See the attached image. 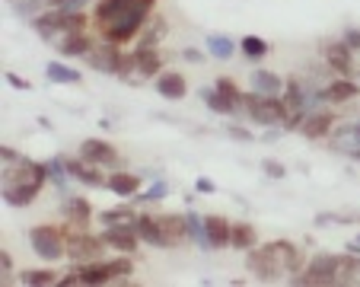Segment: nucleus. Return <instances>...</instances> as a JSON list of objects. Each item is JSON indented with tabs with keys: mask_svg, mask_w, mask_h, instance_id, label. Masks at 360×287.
Here are the masks:
<instances>
[{
	"mask_svg": "<svg viewBox=\"0 0 360 287\" xmlns=\"http://www.w3.org/2000/svg\"><path fill=\"white\" fill-rule=\"evenodd\" d=\"M157 0H96V29L105 42L128 45L143 32Z\"/></svg>",
	"mask_w": 360,
	"mask_h": 287,
	"instance_id": "1",
	"label": "nucleus"
},
{
	"mask_svg": "<svg viewBox=\"0 0 360 287\" xmlns=\"http://www.w3.org/2000/svg\"><path fill=\"white\" fill-rule=\"evenodd\" d=\"M48 179H51L48 176V163H35V160L26 157L4 163V205L10 208L32 205Z\"/></svg>",
	"mask_w": 360,
	"mask_h": 287,
	"instance_id": "2",
	"label": "nucleus"
},
{
	"mask_svg": "<svg viewBox=\"0 0 360 287\" xmlns=\"http://www.w3.org/2000/svg\"><path fill=\"white\" fill-rule=\"evenodd\" d=\"M243 109L249 115V122L262 125V128H284L287 115H290V106L284 103V96H271V93H243Z\"/></svg>",
	"mask_w": 360,
	"mask_h": 287,
	"instance_id": "3",
	"label": "nucleus"
},
{
	"mask_svg": "<svg viewBox=\"0 0 360 287\" xmlns=\"http://www.w3.org/2000/svg\"><path fill=\"white\" fill-rule=\"evenodd\" d=\"M77 274H80V284L86 287H99V284H115V281H124L128 274H134V262L131 255H122L109 262H83V265H74Z\"/></svg>",
	"mask_w": 360,
	"mask_h": 287,
	"instance_id": "4",
	"label": "nucleus"
},
{
	"mask_svg": "<svg viewBox=\"0 0 360 287\" xmlns=\"http://www.w3.org/2000/svg\"><path fill=\"white\" fill-rule=\"evenodd\" d=\"M29 243H32L35 255L41 262H58V259H68V233L64 227L55 224H39L29 230Z\"/></svg>",
	"mask_w": 360,
	"mask_h": 287,
	"instance_id": "5",
	"label": "nucleus"
},
{
	"mask_svg": "<svg viewBox=\"0 0 360 287\" xmlns=\"http://www.w3.org/2000/svg\"><path fill=\"white\" fill-rule=\"evenodd\" d=\"M64 233H68V259L74 265H83V262H96L102 253H105V239L93 236L86 227H70L64 224Z\"/></svg>",
	"mask_w": 360,
	"mask_h": 287,
	"instance_id": "6",
	"label": "nucleus"
},
{
	"mask_svg": "<svg viewBox=\"0 0 360 287\" xmlns=\"http://www.w3.org/2000/svg\"><path fill=\"white\" fill-rule=\"evenodd\" d=\"M322 58H326L328 70H335L338 77H351V74H357V64H354V48L347 45L345 39H338V42H326V45H322Z\"/></svg>",
	"mask_w": 360,
	"mask_h": 287,
	"instance_id": "7",
	"label": "nucleus"
},
{
	"mask_svg": "<svg viewBox=\"0 0 360 287\" xmlns=\"http://www.w3.org/2000/svg\"><path fill=\"white\" fill-rule=\"evenodd\" d=\"M122 48L115 45V42H96L93 45V51L86 55V61H89V68L93 70H99V74H118V68H122Z\"/></svg>",
	"mask_w": 360,
	"mask_h": 287,
	"instance_id": "8",
	"label": "nucleus"
},
{
	"mask_svg": "<svg viewBox=\"0 0 360 287\" xmlns=\"http://www.w3.org/2000/svg\"><path fill=\"white\" fill-rule=\"evenodd\" d=\"M268 249H271V255L278 259L284 274H297L306 268V253L297 243H290V239H274V243H268Z\"/></svg>",
	"mask_w": 360,
	"mask_h": 287,
	"instance_id": "9",
	"label": "nucleus"
},
{
	"mask_svg": "<svg viewBox=\"0 0 360 287\" xmlns=\"http://www.w3.org/2000/svg\"><path fill=\"white\" fill-rule=\"evenodd\" d=\"M245 268H249V272L255 274L259 281H278L281 274H284V272H281V265H278V259L271 255V249H268V246L249 249V253H245Z\"/></svg>",
	"mask_w": 360,
	"mask_h": 287,
	"instance_id": "10",
	"label": "nucleus"
},
{
	"mask_svg": "<svg viewBox=\"0 0 360 287\" xmlns=\"http://www.w3.org/2000/svg\"><path fill=\"white\" fill-rule=\"evenodd\" d=\"M335 125H338V115H335V112L316 109V112H306L303 125H300V134H303L306 141H326V137L335 131Z\"/></svg>",
	"mask_w": 360,
	"mask_h": 287,
	"instance_id": "11",
	"label": "nucleus"
},
{
	"mask_svg": "<svg viewBox=\"0 0 360 287\" xmlns=\"http://www.w3.org/2000/svg\"><path fill=\"white\" fill-rule=\"evenodd\" d=\"M233 220H226L224 214H207L204 217V236H207V253H220L230 246Z\"/></svg>",
	"mask_w": 360,
	"mask_h": 287,
	"instance_id": "12",
	"label": "nucleus"
},
{
	"mask_svg": "<svg viewBox=\"0 0 360 287\" xmlns=\"http://www.w3.org/2000/svg\"><path fill=\"white\" fill-rule=\"evenodd\" d=\"M102 239H105V246L122 253V255H134L137 243H143L137 227H105V230H102Z\"/></svg>",
	"mask_w": 360,
	"mask_h": 287,
	"instance_id": "13",
	"label": "nucleus"
},
{
	"mask_svg": "<svg viewBox=\"0 0 360 287\" xmlns=\"http://www.w3.org/2000/svg\"><path fill=\"white\" fill-rule=\"evenodd\" d=\"M80 157L86 160V163H96V166H118L122 163L115 147H112L109 141H99V137H86V141L80 144Z\"/></svg>",
	"mask_w": 360,
	"mask_h": 287,
	"instance_id": "14",
	"label": "nucleus"
},
{
	"mask_svg": "<svg viewBox=\"0 0 360 287\" xmlns=\"http://www.w3.org/2000/svg\"><path fill=\"white\" fill-rule=\"evenodd\" d=\"M64 163H68L70 179H74V182H80V185H86V189H105V182H109V176H102L99 166L86 163L83 157H77V160L64 157Z\"/></svg>",
	"mask_w": 360,
	"mask_h": 287,
	"instance_id": "15",
	"label": "nucleus"
},
{
	"mask_svg": "<svg viewBox=\"0 0 360 287\" xmlns=\"http://www.w3.org/2000/svg\"><path fill=\"white\" fill-rule=\"evenodd\" d=\"M153 87H157V93L163 96V99H169V103H179V99L188 96V80H185L179 70H163V74H157Z\"/></svg>",
	"mask_w": 360,
	"mask_h": 287,
	"instance_id": "16",
	"label": "nucleus"
},
{
	"mask_svg": "<svg viewBox=\"0 0 360 287\" xmlns=\"http://www.w3.org/2000/svg\"><path fill=\"white\" fill-rule=\"evenodd\" d=\"M360 96V83L351 80V77H335L326 89H322V99L332 106H345V103H354Z\"/></svg>",
	"mask_w": 360,
	"mask_h": 287,
	"instance_id": "17",
	"label": "nucleus"
},
{
	"mask_svg": "<svg viewBox=\"0 0 360 287\" xmlns=\"http://www.w3.org/2000/svg\"><path fill=\"white\" fill-rule=\"evenodd\" d=\"M157 227H160V233L166 236L169 249H176V246H182V243H188V227H185V214H157Z\"/></svg>",
	"mask_w": 360,
	"mask_h": 287,
	"instance_id": "18",
	"label": "nucleus"
},
{
	"mask_svg": "<svg viewBox=\"0 0 360 287\" xmlns=\"http://www.w3.org/2000/svg\"><path fill=\"white\" fill-rule=\"evenodd\" d=\"M332 147L347 157L360 160V122L338 125V131H332Z\"/></svg>",
	"mask_w": 360,
	"mask_h": 287,
	"instance_id": "19",
	"label": "nucleus"
},
{
	"mask_svg": "<svg viewBox=\"0 0 360 287\" xmlns=\"http://www.w3.org/2000/svg\"><path fill=\"white\" fill-rule=\"evenodd\" d=\"M61 214L70 227H86L89 220H93V205H89L86 198H80V195H64Z\"/></svg>",
	"mask_w": 360,
	"mask_h": 287,
	"instance_id": "20",
	"label": "nucleus"
},
{
	"mask_svg": "<svg viewBox=\"0 0 360 287\" xmlns=\"http://www.w3.org/2000/svg\"><path fill=\"white\" fill-rule=\"evenodd\" d=\"M163 55H160V48H134V70H137V77H157V74H163Z\"/></svg>",
	"mask_w": 360,
	"mask_h": 287,
	"instance_id": "21",
	"label": "nucleus"
},
{
	"mask_svg": "<svg viewBox=\"0 0 360 287\" xmlns=\"http://www.w3.org/2000/svg\"><path fill=\"white\" fill-rule=\"evenodd\" d=\"M105 189H109L112 195H118V198H134L137 191H141V176H137V172L115 170V172H109Z\"/></svg>",
	"mask_w": 360,
	"mask_h": 287,
	"instance_id": "22",
	"label": "nucleus"
},
{
	"mask_svg": "<svg viewBox=\"0 0 360 287\" xmlns=\"http://www.w3.org/2000/svg\"><path fill=\"white\" fill-rule=\"evenodd\" d=\"M230 246L239 249V253H249V249L259 246V230L249 224V220H236L230 233Z\"/></svg>",
	"mask_w": 360,
	"mask_h": 287,
	"instance_id": "23",
	"label": "nucleus"
},
{
	"mask_svg": "<svg viewBox=\"0 0 360 287\" xmlns=\"http://www.w3.org/2000/svg\"><path fill=\"white\" fill-rule=\"evenodd\" d=\"M166 32H169V23H166L163 16H150L143 32L137 35V48H157L160 42L166 39Z\"/></svg>",
	"mask_w": 360,
	"mask_h": 287,
	"instance_id": "24",
	"label": "nucleus"
},
{
	"mask_svg": "<svg viewBox=\"0 0 360 287\" xmlns=\"http://www.w3.org/2000/svg\"><path fill=\"white\" fill-rule=\"evenodd\" d=\"M96 42L89 39L86 32H77V35H64L61 42H58V51H61L64 58H86L89 51H93Z\"/></svg>",
	"mask_w": 360,
	"mask_h": 287,
	"instance_id": "25",
	"label": "nucleus"
},
{
	"mask_svg": "<svg viewBox=\"0 0 360 287\" xmlns=\"http://www.w3.org/2000/svg\"><path fill=\"white\" fill-rule=\"evenodd\" d=\"M137 233H141V239L147 243V246H157V249H169V243H166V236L160 233L157 227V217H150V214H137Z\"/></svg>",
	"mask_w": 360,
	"mask_h": 287,
	"instance_id": "26",
	"label": "nucleus"
},
{
	"mask_svg": "<svg viewBox=\"0 0 360 287\" xmlns=\"http://www.w3.org/2000/svg\"><path fill=\"white\" fill-rule=\"evenodd\" d=\"M198 96H201V103L207 106L211 112H217V115H236V112H239V106L233 103V99H226V96L220 93L217 87H214V89H211V87H204Z\"/></svg>",
	"mask_w": 360,
	"mask_h": 287,
	"instance_id": "27",
	"label": "nucleus"
},
{
	"mask_svg": "<svg viewBox=\"0 0 360 287\" xmlns=\"http://www.w3.org/2000/svg\"><path fill=\"white\" fill-rule=\"evenodd\" d=\"M102 227H134L137 224V214H134V205H115V208H105L99 214Z\"/></svg>",
	"mask_w": 360,
	"mask_h": 287,
	"instance_id": "28",
	"label": "nucleus"
},
{
	"mask_svg": "<svg viewBox=\"0 0 360 287\" xmlns=\"http://www.w3.org/2000/svg\"><path fill=\"white\" fill-rule=\"evenodd\" d=\"M207 55L217 58V61H230V58L236 55V42L224 32H211L207 35Z\"/></svg>",
	"mask_w": 360,
	"mask_h": 287,
	"instance_id": "29",
	"label": "nucleus"
},
{
	"mask_svg": "<svg viewBox=\"0 0 360 287\" xmlns=\"http://www.w3.org/2000/svg\"><path fill=\"white\" fill-rule=\"evenodd\" d=\"M249 80H252V89H259V93H271V96L284 93V80L278 74H271V70H252Z\"/></svg>",
	"mask_w": 360,
	"mask_h": 287,
	"instance_id": "30",
	"label": "nucleus"
},
{
	"mask_svg": "<svg viewBox=\"0 0 360 287\" xmlns=\"http://www.w3.org/2000/svg\"><path fill=\"white\" fill-rule=\"evenodd\" d=\"M45 77H48L51 83H61V87H77V83L83 80L80 70L68 68V64H58V61L48 64V68H45Z\"/></svg>",
	"mask_w": 360,
	"mask_h": 287,
	"instance_id": "31",
	"label": "nucleus"
},
{
	"mask_svg": "<svg viewBox=\"0 0 360 287\" xmlns=\"http://www.w3.org/2000/svg\"><path fill=\"white\" fill-rule=\"evenodd\" d=\"M58 272H51V268H29V272L20 274V284H29V287H51L58 284Z\"/></svg>",
	"mask_w": 360,
	"mask_h": 287,
	"instance_id": "32",
	"label": "nucleus"
},
{
	"mask_svg": "<svg viewBox=\"0 0 360 287\" xmlns=\"http://www.w3.org/2000/svg\"><path fill=\"white\" fill-rule=\"evenodd\" d=\"M239 51H243L245 58H252V61H259V58H265L268 51H271V45H268L262 35H243V39H239Z\"/></svg>",
	"mask_w": 360,
	"mask_h": 287,
	"instance_id": "33",
	"label": "nucleus"
},
{
	"mask_svg": "<svg viewBox=\"0 0 360 287\" xmlns=\"http://www.w3.org/2000/svg\"><path fill=\"white\" fill-rule=\"evenodd\" d=\"M185 227H188V243H198V246L207 253V236H204V217L195 211H185Z\"/></svg>",
	"mask_w": 360,
	"mask_h": 287,
	"instance_id": "34",
	"label": "nucleus"
},
{
	"mask_svg": "<svg viewBox=\"0 0 360 287\" xmlns=\"http://www.w3.org/2000/svg\"><path fill=\"white\" fill-rule=\"evenodd\" d=\"M345 224H360V214H332V211L316 214V227H345Z\"/></svg>",
	"mask_w": 360,
	"mask_h": 287,
	"instance_id": "35",
	"label": "nucleus"
},
{
	"mask_svg": "<svg viewBox=\"0 0 360 287\" xmlns=\"http://www.w3.org/2000/svg\"><path fill=\"white\" fill-rule=\"evenodd\" d=\"M166 195H169V185H166L163 179H160V182H153L147 191H137L134 201H137V205H143V201H150V205H153V201H163Z\"/></svg>",
	"mask_w": 360,
	"mask_h": 287,
	"instance_id": "36",
	"label": "nucleus"
},
{
	"mask_svg": "<svg viewBox=\"0 0 360 287\" xmlns=\"http://www.w3.org/2000/svg\"><path fill=\"white\" fill-rule=\"evenodd\" d=\"M217 89L226 96V99H233V103L243 109V89L236 87V80H230V77H220V80H217Z\"/></svg>",
	"mask_w": 360,
	"mask_h": 287,
	"instance_id": "37",
	"label": "nucleus"
},
{
	"mask_svg": "<svg viewBox=\"0 0 360 287\" xmlns=\"http://www.w3.org/2000/svg\"><path fill=\"white\" fill-rule=\"evenodd\" d=\"M86 26H89V20H86V13H68V23H64V35H77V32H86ZM61 42V39H58Z\"/></svg>",
	"mask_w": 360,
	"mask_h": 287,
	"instance_id": "38",
	"label": "nucleus"
},
{
	"mask_svg": "<svg viewBox=\"0 0 360 287\" xmlns=\"http://www.w3.org/2000/svg\"><path fill=\"white\" fill-rule=\"evenodd\" d=\"M41 4H48V0H13V7L20 16H26V20H32V16H39V7Z\"/></svg>",
	"mask_w": 360,
	"mask_h": 287,
	"instance_id": "39",
	"label": "nucleus"
},
{
	"mask_svg": "<svg viewBox=\"0 0 360 287\" xmlns=\"http://www.w3.org/2000/svg\"><path fill=\"white\" fill-rule=\"evenodd\" d=\"M262 172H265L268 179H284L287 176V166L278 163V160H262Z\"/></svg>",
	"mask_w": 360,
	"mask_h": 287,
	"instance_id": "40",
	"label": "nucleus"
},
{
	"mask_svg": "<svg viewBox=\"0 0 360 287\" xmlns=\"http://www.w3.org/2000/svg\"><path fill=\"white\" fill-rule=\"evenodd\" d=\"M0 272H4V284H7V278L13 274V255H10L7 249L0 253Z\"/></svg>",
	"mask_w": 360,
	"mask_h": 287,
	"instance_id": "41",
	"label": "nucleus"
},
{
	"mask_svg": "<svg viewBox=\"0 0 360 287\" xmlns=\"http://www.w3.org/2000/svg\"><path fill=\"white\" fill-rule=\"evenodd\" d=\"M341 39L347 42V45L354 48V51H360V29L357 26H351V29H345V35H341Z\"/></svg>",
	"mask_w": 360,
	"mask_h": 287,
	"instance_id": "42",
	"label": "nucleus"
},
{
	"mask_svg": "<svg viewBox=\"0 0 360 287\" xmlns=\"http://www.w3.org/2000/svg\"><path fill=\"white\" fill-rule=\"evenodd\" d=\"M226 134H230L233 141H252V131L249 128H239V125H230V128H226Z\"/></svg>",
	"mask_w": 360,
	"mask_h": 287,
	"instance_id": "43",
	"label": "nucleus"
},
{
	"mask_svg": "<svg viewBox=\"0 0 360 287\" xmlns=\"http://www.w3.org/2000/svg\"><path fill=\"white\" fill-rule=\"evenodd\" d=\"M89 0H64L61 10H68V13H80V10H86Z\"/></svg>",
	"mask_w": 360,
	"mask_h": 287,
	"instance_id": "44",
	"label": "nucleus"
},
{
	"mask_svg": "<svg viewBox=\"0 0 360 287\" xmlns=\"http://www.w3.org/2000/svg\"><path fill=\"white\" fill-rule=\"evenodd\" d=\"M195 189L201 191V195H214V191H217V185H214L211 179H204V176H201V179H198V182H195Z\"/></svg>",
	"mask_w": 360,
	"mask_h": 287,
	"instance_id": "45",
	"label": "nucleus"
},
{
	"mask_svg": "<svg viewBox=\"0 0 360 287\" xmlns=\"http://www.w3.org/2000/svg\"><path fill=\"white\" fill-rule=\"evenodd\" d=\"M4 77H7V83H10V87H13V89H29V83L22 80V77H16L13 70H7V74H4Z\"/></svg>",
	"mask_w": 360,
	"mask_h": 287,
	"instance_id": "46",
	"label": "nucleus"
},
{
	"mask_svg": "<svg viewBox=\"0 0 360 287\" xmlns=\"http://www.w3.org/2000/svg\"><path fill=\"white\" fill-rule=\"evenodd\" d=\"M182 58H185V61H191V64H201L204 61V55H201V51H195V48H185Z\"/></svg>",
	"mask_w": 360,
	"mask_h": 287,
	"instance_id": "47",
	"label": "nucleus"
},
{
	"mask_svg": "<svg viewBox=\"0 0 360 287\" xmlns=\"http://www.w3.org/2000/svg\"><path fill=\"white\" fill-rule=\"evenodd\" d=\"M0 160H4V163H13V160H20V153L10 151V147H4V151H0Z\"/></svg>",
	"mask_w": 360,
	"mask_h": 287,
	"instance_id": "48",
	"label": "nucleus"
},
{
	"mask_svg": "<svg viewBox=\"0 0 360 287\" xmlns=\"http://www.w3.org/2000/svg\"><path fill=\"white\" fill-rule=\"evenodd\" d=\"M64 0H48V7H61Z\"/></svg>",
	"mask_w": 360,
	"mask_h": 287,
	"instance_id": "49",
	"label": "nucleus"
},
{
	"mask_svg": "<svg viewBox=\"0 0 360 287\" xmlns=\"http://www.w3.org/2000/svg\"><path fill=\"white\" fill-rule=\"evenodd\" d=\"M357 77H360V61H357Z\"/></svg>",
	"mask_w": 360,
	"mask_h": 287,
	"instance_id": "50",
	"label": "nucleus"
},
{
	"mask_svg": "<svg viewBox=\"0 0 360 287\" xmlns=\"http://www.w3.org/2000/svg\"><path fill=\"white\" fill-rule=\"evenodd\" d=\"M357 243H360V236H357Z\"/></svg>",
	"mask_w": 360,
	"mask_h": 287,
	"instance_id": "51",
	"label": "nucleus"
}]
</instances>
